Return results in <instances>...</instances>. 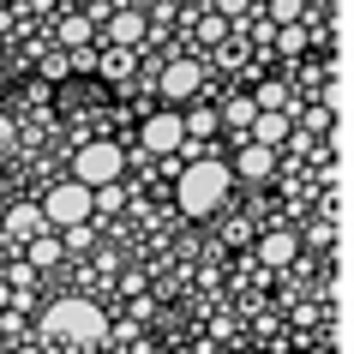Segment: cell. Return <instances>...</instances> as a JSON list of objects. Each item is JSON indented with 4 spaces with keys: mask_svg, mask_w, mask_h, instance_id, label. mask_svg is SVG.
Returning a JSON list of instances; mask_svg holds the SVG:
<instances>
[{
    "mask_svg": "<svg viewBox=\"0 0 354 354\" xmlns=\"http://www.w3.org/2000/svg\"><path fill=\"white\" fill-rule=\"evenodd\" d=\"M228 187H234V168L216 162V156H198V162L180 174V187H174V198H180V210L187 216H216V210L228 205Z\"/></svg>",
    "mask_w": 354,
    "mask_h": 354,
    "instance_id": "cell-1",
    "label": "cell"
},
{
    "mask_svg": "<svg viewBox=\"0 0 354 354\" xmlns=\"http://www.w3.org/2000/svg\"><path fill=\"white\" fill-rule=\"evenodd\" d=\"M102 330H109V318H102V306H91V300H55L48 313H42V336L48 342H73V348H91V342H102Z\"/></svg>",
    "mask_w": 354,
    "mask_h": 354,
    "instance_id": "cell-2",
    "label": "cell"
},
{
    "mask_svg": "<svg viewBox=\"0 0 354 354\" xmlns=\"http://www.w3.org/2000/svg\"><path fill=\"white\" fill-rule=\"evenodd\" d=\"M120 168H127V150L114 145V138H91V145L73 156V180H78V187H91V192H102V187L120 180Z\"/></svg>",
    "mask_w": 354,
    "mask_h": 354,
    "instance_id": "cell-3",
    "label": "cell"
},
{
    "mask_svg": "<svg viewBox=\"0 0 354 354\" xmlns=\"http://www.w3.org/2000/svg\"><path fill=\"white\" fill-rule=\"evenodd\" d=\"M91 216H96V192L78 187V180H60V187L42 198V223H55V228H84Z\"/></svg>",
    "mask_w": 354,
    "mask_h": 354,
    "instance_id": "cell-4",
    "label": "cell"
},
{
    "mask_svg": "<svg viewBox=\"0 0 354 354\" xmlns=\"http://www.w3.org/2000/svg\"><path fill=\"white\" fill-rule=\"evenodd\" d=\"M138 145H145V150H156V156H168V150H180V145H187V127H180V114H174V109L150 114L145 127H138Z\"/></svg>",
    "mask_w": 354,
    "mask_h": 354,
    "instance_id": "cell-5",
    "label": "cell"
},
{
    "mask_svg": "<svg viewBox=\"0 0 354 354\" xmlns=\"http://www.w3.org/2000/svg\"><path fill=\"white\" fill-rule=\"evenodd\" d=\"M198 84H205V66H198V60H168V66H162V96H168V102L198 96Z\"/></svg>",
    "mask_w": 354,
    "mask_h": 354,
    "instance_id": "cell-6",
    "label": "cell"
},
{
    "mask_svg": "<svg viewBox=\"0 0 354 354\" xmlns=\"http://www.w3.org/2000/svg\"><path fill=\"white\" fill-rule=\"evenodd\" d=\"M145 12H138V6H114L109 12V42L114 48H132V42H145Z\"/></svg>",
    "mask_w": 354,
    "mask_h": 354,
    "instance_id": "cell-7",
    "label": "cell"
},
{
    "mask_svg": "<svg viewBox=\"0 0 354 354\" xmlns=\"http://www.w3.org/2000/svg\"><path fill=\"white\" fill-rule=\"evenodd\" d=\"M282 138H288V114H282V109H259V114H252V145L277 150Z\"/></svg>",
    "mask_w": 354,
    "mask_h": 354,
    "instance_id": "cell-8",
    "label": "cell"
},
{
    "mask_svg": "<svg viewBox=\"0 0 354 354\" xmlns=\"http://www.w3.org/2000/svg\"><path fill=\"white\" fill-rule=\"evenodd\" d=\"M295 252H300V241H295V234H282V228H270V234L259 241V259L270 264V270H282V264H295Z\"/></svg>",
    "mask_w": 354,
    "mask_h": 354,
    "instance_id": "cell-9",
    "label": "cell"
},
{
    "mask_svg": "<svg viewBox=\"0 0 354 354\" xmlns=\"http://www.w3.org/2000/svg\"><path fill=\"white\" fill-rule=\"evenodd\" d=\"M270 162H277V150L246 145V150H241V162H234V174H246V180H264V174H270Z\"/></svg>",
    "mask_w": 354,
    "mask_h": 354,
    "instance_id": "cell-10",
    "label": "cell"
},
{
    "mask_svg": "<svg viewBox=\"0 0 354 354\" xmlns=\"http://www.w3.org/2000/svg\"><path fill=\"white\" fill-rule=\"evenodd\" d=\"M6 228H12V234H19V241H37V228H42V205L37 210H12V216H6Z\"/></svg>",
    "mask_w": 354,
    "mask_h": 354,
    "instance_id": "cell-11",
    "label": "cell"
},
{
    "mask_svg": "<svg viewBox=\"0 0 354 354\" xmlns=\"http://www.w3.org/2000/svg\"><path fill=\"white\" fill-rule=\"evenodd\" d=\"M180 127H187V138H210V132H216V109H192V114H180Z\"/></svg>",
    "mask_w": 354,
    "mask_h": 354,
    "instance_id": "cell-12",
    "label": "cell"
},
{
    "mask_svg": "<svg viewBox=\"0 0 354 354\" xmlns=\"http://www.w3.org/2000/svg\"><path fill=\"white\" fill-rule=\"evenodd\" d=\"M24 252H30V270H48V264H60V246H55V241H24Z\"/></svg>",
    "mask_w": 354,
    "mask_h": 354,
    "instance_id": "cell-13",
    "label": "cell"
},
{
    "mask_svg": "<svg viewBox=\"0 0 354 354\" xmlns=\"http://www.w3.org/2000/svg\"><path fill=\"white\" fill-rule=\"evenodd\" d=\"M91 30H96V24L84 19V12H78V19H66V24H60V37H66V48H84V42H91Z\"/></svg>",
    "mask_w": 354,
    "mask_h": 354,
    "instance_id": "cell-14",
    "label": "cell"
},
{
    "mask_svg": "<svg viewBox=\"0 0 354 354\" xmlns=\"http://www.w3.org/2000/svg\"><path fill=\"white\" fill-rule=\"evenodd\" d=\"M252 102H259V109H282V114H288V84H277V78H270V84H259V96H252Z\"/></svg>",
    "mask_w": 354,
    "mask_h": 354,
    "instance_id": "cell-15",
    "label": "cell"
},
{
    "mask_svg": "<svg viewBox=\"0 0 354 354\" xmlns=\"http://www.w3.org/2000/svg\"><path fill=\"white\" fill-rule=\"evenodd\" d=\"M96 66H102V78H127L132 73V48H114V55H102Z\"/></svg>",
    "mask_w": 354,
    "mask_h": 354,
    "instance_id": "cell-16",
    "label": "cell"
},
{
    "mask_svg": "<svg viewBox=\"0 0 354 354\" xmlns=\"http://www.w3.org/2000/svg\"><path fill=\"white\" fill-rule=\"evenodd\" d=\"M252 114H259V102L241 96V102H228V109H223V120H228V127H252Z\"/></svg>",
    "mask_w": 354,
    "mask_h": 354,
    "instance_id": "cell-17",
    "label": "cell"
},
{
    "mask_svg": "<svg viewBox=\"0 0 354 354\" xmlns=\"http://www.w3.org/2000/svg\"><path fill=\"white\" fill-rule=\"evenodd\" d=\"M277 48H282V55H300V48H306V24H282Z\"/></svg>",
    "mask_w": 354,
    "mask_h": 354,
    "instance_id": "cell-18",
    "label": "cell"
},
{
    "mask_svg": "<svg viewBox=\"0 0 354 354\" xmlns=\"http://www.w3.org/2000/svg\"><path fill=\"white\" fill-rule=\"evenodd\" d=\"M300 12H306V0H270V19L277 24H300Z\"/></svg>",
    "mask_w": 354,
    "mask_h": 354,
    "instance_id": "cell-19",
    "label": "cell"
},
{
    "mask_svg": "<svg viewBox=\"0 0 354 354\" xmlns=\"http://www.w3.org/2000/svg\"><path fill=\"white\" fill-rule=\"evenodd\" d=\"M66 73H73V55H48L42 60V78H66Z\"/></svg>",
    "mask_w": 354,
    "mask_h": 354,
    "instance_id": "cell-20",
    "label": "cell"
},
{
    "mask_svg": "<svg viewBox=\"0 0 354 354\" xmlns=\"http://www.w3.org/2000/svg\"><path fill=\"white\" fill-rule=\"evenodd\" d=\"M246 6H252V0H216V19H241Z\"/></svg>",
    "mask_w": 354,
    "mask_h": 354,
    "instance_id": "cell-21",
    "label": "cell"
},
{
    "mask_svg": "<svg viewBox=\"0 0 354 354\" xmlns=\"http://www.w3.org/2000/svg\"><path fill=\"white\" fill-rule=\"evenodd\" d=\"M109 12H114V0H96V6H91V12H84V19L96 24V19H109Z\"/></svg>",
    "mask_w": 354,
    "mask_h": 354,
    "instance_id": "cell-22",
    "label": "cell"
},
{
    "mask_svg": "<svg viewBox=\"0 0 354 354\" xmlns=\"http://www.w3.org/2000/svg\"><path fill=\"white\" fill-rule=\"evenodd\" d=\"M12 145V120H6V114H0V150Z\"/></svg>",
    "mask_w": 354,
    "mask_h": 354,
    "instance_id": "cell-23",
    "label": "cell"
}]
</instances>
